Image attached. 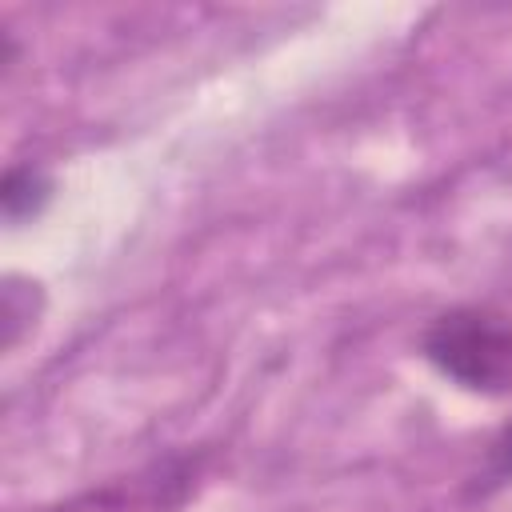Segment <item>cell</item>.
I'll return each instance as SVG.
<instances>
[{
  "mask_svg": "<svg viewBox=\"0 0 512 512\" xmlns=\"http://www.w3.org/2000/svg\"><path fill=\"white\" fill-rule=\"evenodd\" d=\"M48 200H52V176H48L44 168H36V164H12V168L4 172L0 208H4V220H8V224L36 220Z\"/></svg>",
  "mask_w": 512,
  "mask_h": 512,
  "instance_id": "3957f363",
  "label": "cell"
},
{
  "mask_svg": "<svg viewBox=\"0 0 512 512\" xmlns=\"http://www.w3.org/2000/svg\"><path fill=\"white\" fill-rule=\"evenodd\" d=\"M208 456L196 452H164L132 472L96 480L72 496H64L60 504H52L48 512H184L192 504V496L200 492Z\"/></svg>",
  "mask_w": 512,
  "mask_h": 512,
  "instance_id": "7a4b0ae2",
  "label": "cell"
},
{
  "mask_svg": "<svg viewBox=\"0 0 512 512\" xmlns=\"http://www.w3.org/2000/svg\"><path fill=\"white\" fill-rule=\"evenodd\" d=\"M44 312V288L20 272L4 276V288H0V328H4V352H12L40 320Z\"/></svg>",
  "mask_w": 512,
  "mask_h": 512,
  "instance_id": "277c9868",
  "label": "cell"
},
{
  "mask_svg": "<svg viewBox=\"0 0 512 512\" xmlns=\"http://www.w3.org/2000/svg\"><path fill=\"white\" fill-rule=\"evenodd\" d=\"M500 484H512V424H504V428L492 436V444L484 448V460H480V468H476V476H472V488H476L480 496H488V492L500 488Z\"/></svg>",
  "mask_w": 512,
  "mask_h": 512,
  "instance_id": "5b68a950",
  "label": "cell"
},
{
  "mask_svg": "<svg viewBox=\"0 0 512 512\" xmlns=\"http://www.w3.org/2000/svg\"><path fill=\"white\" fill-rule=\"evenodd\" d=\"M420 356L460 392L488 400L512 396V316L496 308H444L424 328Z\"/></svg>",
  "mask_w": 512,
  "mask_h": 512,
  "instance_id": "6da1fadb",
  "label": "cell"
}]
</instances>
